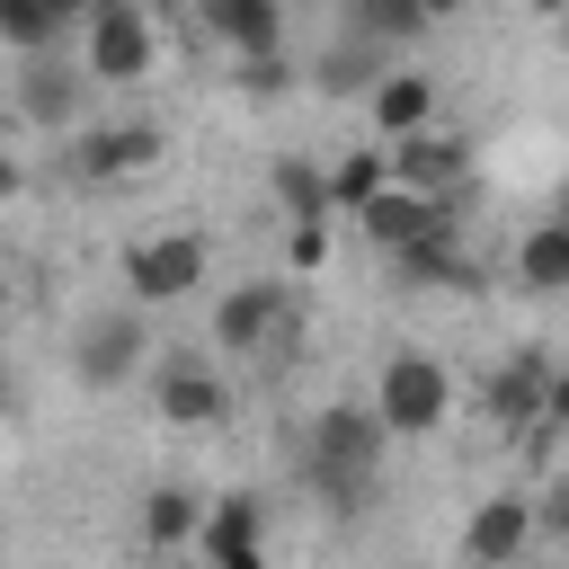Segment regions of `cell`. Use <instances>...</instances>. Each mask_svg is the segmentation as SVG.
Returning <instances> with one entry per match:
<instances>
[{
	"label": "cell",
	"instance_id": "16",
	"mask_svg": "<svg viewBox=\"0 0 569 569\" xmlns=\"http://www.w3.org/2000/svg\"><path fill=\"white\" fill-rule=\"evenodd\" d=\"M204 27H213V44H231L240 62L284 53V9H276V0H204Z\"/></svg>",
	"mask_w": 569,
	"mask_h": 569
},
{
	"label": "cell",
	"instance_id": "26",
	"mask_svg": "<svg viewBox=\"0 0 569 569\" xmlns=\"http://www.w3.org/2000/svg\"><path fill=\"white\" fill-rule=\"evenodd\" d=\"M533 533H551V542H569V480H551V489L533 498Z\"/></svg>",
	"mask_w": 569,
	"mask_h": 569
},
{
	"label": "cell",
	"instance_id": "6",
	"mask_svg": "<svg viewBox=\"0 0 569 569\" xmlns=\"http://www.w3.org/2000/svg\"><path fill=\"white\" fill-rule=\"evenodd\" d=\"M293 338V293L284 276H249L213 302V347L222 356H258V347H284Z\"/></svg>",
	"mask_w": 569,
	"mask_h": 569
},
{
	"label": "cell",
	"instance_id": "8",
	"mask_svg": "<svg viewBox=\"0 0 569 569\" xmlns=\"http://www.w3.org/2000/svg\"><path fill=\"white\" fill-rule=\"evenodd\" d=\"M151 400L169 427H231V382L204 356H160L151 365Z\"/></svg>",
	"mask_w": 569,
	"mask_h": 569
},
{
	"label": "cell",
	"instance_id": "22",
	"mask_svg": "<svg viewBox=\"0 0 569 569\" xmlns=\"http://www.w3.org/2000/svg\"><path fill=\"white\" fill-rule=\"evenodd\" d=\"M382 187H391L382 142H356V151H338V160H329V213H365Z\"/></svg>",
	"mask_w": 569,
	"mask_h": 569
},
{
	"label": "cell",
	"instance_id": "5",
	"mask_svg": "<svg viewBox=\"0 0 569 569\" xmlns=\"http://www.w3.org/2000/svg\"><path fill=\"white\" fill-rule=\"evenodd\" d=\"M142 356H151V311H133V302H116V311L80 320V338H71V373H80L89 391L133 382V373H142Z\"/></svg>",
	"mask_w": 569,
	"mask_h": 569
},
{
	"label": "cell",
	"instance_id": "10",
	"mask_svg": "<svg viewBox=\"0 0 569 569\" xmlns=\"http://www.w3.org/2000/svg\"><path fill=\"white\" fill-rule=\"evenodd\" d=\"M196 542H204V569H267V507L249 489H222L204 507Z\"/></svg>",
	"mask_w": 569,
	"mask_h": 569
},
{
	"label": "cell",
	"instance_id": "25",
	"mask_svg": "<svg viewBox=\"0 0 569 569\" xmlns=\"http://www.w3.org/2000/svg\"><path fill=\"white\" fill-rule=\"evenodd\" d=\"M231 80H240L249 98H276V89H293V62H284V53H267V62H240Z\"/></svg>",
	"mask_w": 569,
	"mask_h": 569
},
{
	"label": "cell",
	"instance_id": "15",
	"mask_svg": "<svg viewBox=\"0 0 569 569\" xmlns=\"http://www.w3.org/2000/svg\"><path fill=\"white\" fill-rule=\"evenodd\" d=\"M356 231L391 258V249H418V240H436V231H453V204H427V196H400V187H382L365 213H356Z\"/></svg>",
	"mask_w": 569,
	"mask_h": 569
},
{
	"label": "cell",
	"instance_id": "3",
	"mask_svg": "<svg viewBox=\"0 0 569 569\" xmlns=\"http://www.w3.org/2000/svg\"><path fill=\"white\" fill-rule=\"evenodd\" d=\"M365 409L382 418L391 445H400V436H436V427L453 418V373H445L427 347H391V356H382V382H373Z\"/></svg>",
	"mask_w": 569,
	"mask_h": 569
},
{
	"label": "cell",
	"instance_id": "9",
	"mask_svg": "<svg viewBox=\"0 0 569 569\" xmlns=\"http://www.w3.org/2000/svg\"><path fill=\"white\" fill-rule=\"evenodd\" d=\"M160 124L151 116H124V124H80L71 133V169L89 178V187H107V178H133V169H151L160 160Z\"/></svg>",
	"mask_w": 569,
	"mask_h": 569
},
{
	"label": "cell",
	"instance_id": "13",
	"mask_svg": "<svg viewBox=\"0 0 569 569\" xmlns=\"http://www.w3.org/2000/svg\"><path fill=\"white\" fill-rule=\"evenodd\" d=\"M436 71H409V62H391L382 80H373V98H365V116H373V142H409V133H427L436 124Z\"/></svg>",
	"mask_w": 569,
	"mask_h": 569
},
{
	"label": "cell",
	"instance_id": "24",
	"mask_svg": "<svg viewBox=\"0 0 569 569\" xmlns=\"http://www.w3.org/2000/svg\"><path fill=\"white\" fill-rule=\"evenodd\" d=\"M427 27H436L427 0H356V9H347V36H365V44H382V53L409 44V36H427Z\"/></svg>",
	"mask_w": 569,
	"mask_h": 569
},
{
	"label": "cell",
	"instance_id": "23",
	"mask_svg": "<svg viewBox=\"0 0 569 569\" xmlns=\"http://www.w3.org/2000/svg\"><path fill=\"white\" fill-rule=\"evenodd\" d=\"M276 204H284L293 231H320V222H329V169L302 160V151H284V160H276Z\"/></svg>",
	"mask_w": 569,
	"mask_h": 569
},
{
	"label": "cell",
	"instance_id": "1",
	"mask_svg": "<svg viewBox=\"0 0 569 569\" xmlns=\"http://www.w3.org/2000/svg\"><path fill=\"white\" fill-rule=\"evenodd\" d=\"M382 445H391L382 418L356 409V400H329V409L311 418L302 471H311V489H320L329 516H365V498H373V480H382Z\"/></svg>",
	"mask_w": 569,
	"mask_h": 569
},
{
	"label": "cell",
	"instance_id": "31",
	"mask_svg": "<svg viewBox=\"0 0 569 569\" xmlns=\"http://www.w3.org/2000/svg\"><path fill=\"white\" fill-rule=\"evenodd\" d=\"M0 320H9V276H0Z\"/></svg>",
	"mask_w": 569,
	"mask_h": 569
},
{
	"label": "cell",
	"instance_id": "11",
	"mask_svg": "<svg viewBox=\"0 0 569 569\" xmlns=\"http://www.w3.org/2000/svg\"><path fill=\"white\" fill-rule=\"evenodd\" d=\"M525 542H533V498L498 489V498H480L471 525H462V569H516Z\"/></svg>",
	"mask_w": 569,
	"mask_h": 569
},
{
	"label": "cell",
	"instance_id": "20",
	"mask_svg": "<svg viewBox=\"0 0 569 569\" xmlns=\"http://www.w3.org/2000/svg\"><path fill=\"white\" fill-rule=\"evenodd\" d=\"M196 525H204V498H196L187 480H160V489H142V551H178Z\"/></svg>",
	"mask_w": 569,
	"mask_h": 569
},
{
	"label": "cell",
	"instance_id": "14",
	"mask_svg": "<svg viewBox=\"0 0 569 569\" xmlns=\"http://www.w3.org/2000/svg\"><path fill=\"white\" fill-rule=\"evenodd\" d=\"M542 391H551V356L542 347H516L498 373H489V391H480V409H489V427H542Z\"/></svg>",
	"mask_w": 569,
	"mask_h": 569
},
{
	"label": "cell",
	"instance_id": "17",
	"mask_svg": "<svg viewBox=\"0 0 569 569\" xmlns=\"http://www.w3.org/2000/svg\"><path fill=\"white\" fill-rule=\"evenodd\" d=\"M391 276L418 284V293H427V284H436V293H471V284H480V258H471L453 231H436V240H418V249H391Z\"/></svg>",
	"mask_w": 569,
	"mask_h": 569
},
{
	"label": "cell",
	"instance_id": "12",
	"mask_svg": "<svg viewBox=\"0 0 569 569\" xmlns=\"http://www.w3.org/2000/svg\"><path fill=\"white\" fill-rule=\"evenodd\" d=\"M18 116L27 124H44V133H80V116H89V71H71V62H27L18 71Z\"/></svg>",
	"mask_w": 569,
	"mask_h": 569
},
{
	"label": "cell",
	"instance_id": "29",
	"mask_svg": "<svg viewBox=\"0 0 569 569\" xmlns=\"http://www.w3.org/2000/svg\"><path fill=\"white\" fill-rule=\"evenodd\" d=\"M551 36H560V53H569V9H560V18H551Z\"/></svg>",
	"mask_w": 569,
	"mask_h": 569
},
{
	"label": "cell",
	"instance_id": "18",
	"mask_svg": "<svg viewBox=\"0 0 569 569\" xmlns=\"http://www.w3.org/2000/svg\"><path fill=\"white\" fill-rule=\"evenodd\" d=\"M516 284L525 293H569V213H551L516 240Z\"/></svg>",
	"mask_w": 569,
	"mask_h": 569
},
{
	"label": "cell",
	"instance_id": "30",
	"mask_svg": "<svg viewBox=\"0 0 569 569\" xmlns=\"http://www.w3.org/2000/svg\"><path fill=\"white\" fill-rule=\"evenodd\" d=\"M9 400H18V391H9V373H0V418H9Z\"/></svg>",
	"mask_w": 569,
	"mask_h": 569
},
{
	"label": "cell",
	"instance_id": "19",
	"mask_svg": "<svg viewBox=\"0 0 569 569\" xmlns=\"http://www.w3.org/2000/svg\"><path fill=\"white\" fill-rule=\"evenodd\" d=\"M391 71V53L382 44H365V36H338L320 62H311V80L329 89V98H373V80Z\"/></svg>",
	"mask_w": 569,
	"mask_h": 569
},
{
	"label": "cell",
	"instance_id": "7",
	"mask_svg": "<svg viewBox=\"0 0 569 569\" xmlns=\"http://www.w3.org/2000/svg\"><path fill=\"white\" fill-rule=\"evenodd\" d=\"M382 160H391V187H400V196L462 204V178H471V142H462V133L427 124V133H409V142H382Z\"/></svg>",
	"mask_w": 569,
	"mask_h": 569
},
{
	"label": "cell",
	"instance_id": "27",
	"mask_svg": "<svg viewBox=\"0 0 569 569\" xmlns=\"http://www.w3.org/2000/svg\"><path fill=\"white\" fill-rule=\"evenodd\" d=\"M542 427H569V373H551V391H542Z\"/></svg>",
	"mask_w": 569,
	"mask_h": 569
},
{
	"label": "cell",
	"instance_id": "2",
	"mask_svg": "<svg viewBox=\"0 0 569 569\" xmlns=\"http://www.w3.org/2000/svg\"><path fill=\"white\" fill-rule=\"evenodd\" d=\"M71 27H80V71H89V89H98V80L124 89V80H142V71L160 62V18L133 9V0H89Z\"/></svg>",
	"mask_w": 569,
	"mask_h": 569
},
{
	"label": "cell",
	"instance_id": "4",
	"mask_svg": "<svg viewBox=\"0 0 569 569\" xmlns=\"http://www.w3.org/2000/svg\"><path fill=\"white\" fill-rule=\"evenodd\" d=\"M204 267H213L204 231H142L124 249V302L133 311H169V302H187L204 284Z\"/></svg>",
	"mask_w": 569,
	"mask_h": 569
},
{
	"label": "cell",
	"instance_id": "28",
	"mask_svg": "<svg viewBox=\"0 0 569 569\" xmlns=\"http://www.w3.org/2000/svg\"><path fill=\"white\" fill-rule=\"evenodd\" d=\"M18 187H27V169H18V160H9V151H0V204H9V196H18Z\"/></svg>",
	"mask_w": 569,
	"mask_h": 569
},
{
	"label": "cell",
	"instance_id": "21",
	"mask_svg": "<svg viewBox=\"0 0 569 569\" xmlns=\"http://www.w3.org/2000/svg\"><path fill=\"white\" fill-rule=\"evenodd\" d=\"M62 36H71V9H62V0H0V44H9V53L44 62Z\"/></svg>",
	"mask_w": 569,
	"mask_h": 569
}]
</instances>
